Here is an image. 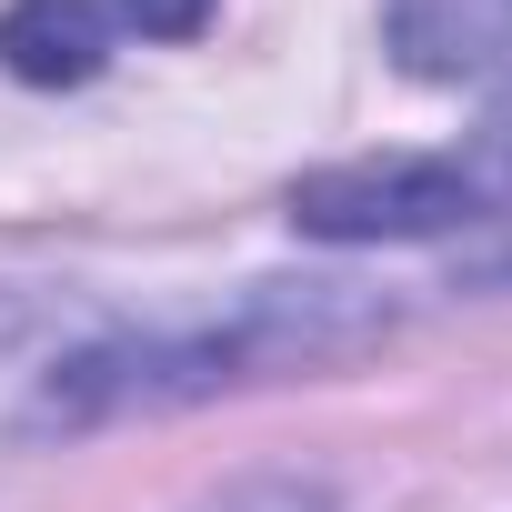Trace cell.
<instances>
[{"label": "cell", "mask_w": 512, "mask_h": 512, "mask_svg": "<svg viewBox=\"0 0 512 512\" xmlns=\"http://www.w3.org/2000/svg\"><path fill=\"white\" fill-rule=\"evenodd\" d=\"M292 221L322 241H422V231H462V221H512V91L452 151L312 171L292 191Z\"/></svg>", "instance_id": "6da1fadb"}, {"label": "cell", "mask_w": 512, "mask_h": 512, "mask_svg": "<svg viewBox=\"0 0 512 512\" xmlns=\"http://www.w3.org/2000/svg\"><path fill=\"white\" fill-rule=\"evenodd\" d=\"M392 51L422 81H502L512 91V0H392Z\"/></svg>", "instance_id": "7a4b0ae2"}, {"label": "cell", "mask_w": 512, "mask_h": 512, "mask_svg": "<svg viewBox=\"0 0 512 512\" xmlns=\"http://www.w3.org/2000/svg\"><path fill=\"white\" fill-rule=\"evenodd\" d=\"M121 41V11L111 0H21L11 21H0V61H11L21 81L61 91V81H91Z\"/></svg>", "instance_id": "3957f363"}, {"label": "cell", "mask_w": 512, "mask_h": 512, "mask_svg": "<svg viewBox=\"0 0 512 512\" xmlns=\"http://www.w3.org/2000/svg\"><path fill=\"white\" fill-rule=\"evenodd\" d=\"M201 512H332V492L302 482V472H241V482H221Z\"/></svg>", "instance_id": "277c9868"}]
</instances>
